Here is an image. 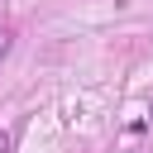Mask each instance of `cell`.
I'll use <instances>...</instances> for the list:
<instances>
[{
  "label": "cell",
  "mask_w": 153,
  "mask_h": 153,
  "mask_svg": "<svg viewBox=\"0 0 153 153\" xmlns=\"http://www.w3.org/2000/svg\"><path fill=\"white\" fill-rule=\"evenodd\" d=\"M0 153H10V134L5 129H0Z\"/></svg>",
  "instance_id": "7a4b0ae2"
},
{
  "label": "cell",
  "mask_w": 153,
  "mask_h": 153,
  "mask_svg": "<svg viewBox=\"0 0 153 153\" xmlns=\"http://www.w3.org/2000/svg\"><path fill=\"white\" fill-rule=\"evenodd\" d=\"M10 48H14V33H10V29H0V62L10 57Z\"/></svg>",
  "instance_id": "6da1fadb"
}]
</instances>
